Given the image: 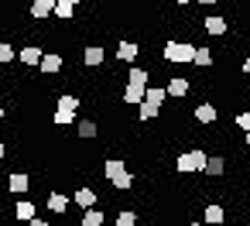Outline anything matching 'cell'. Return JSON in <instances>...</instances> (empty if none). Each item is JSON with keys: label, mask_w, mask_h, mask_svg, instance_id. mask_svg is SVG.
<instances>
[{"label": "cell", "mask_w": 250, "mask_h": 226, "mask_svg": "<svg viewBox=\"0 0 250 226\" xmlns=\"http://www.w3.org/2000/svg\"><path fill=\"white\" fill-rule=\"evenodd\" d=\"M38 216V209H35V202L31 199H21L18 205H14V219H21V223H31Z\"/></svg>", "instance_id": "obj_15"}, {"label": "cell", "mask_w": 250, "mask_h": 226, "mask_svg": "<svg viewBox=\"0 0 250 226\" xmlns=\"http://www.w3.org/2000/svg\"><path fill=\"white\" fill-rule=\"evenodd\" d=\"M199 4H216V0H199Z\"/></svg>", "instance_id": "obj_37"}, {"label": "cell", "mask_w": 250, "mask_h": 226, "mask_svg": "<svg viewBox=\"0 0 250 226\" xmlns=\"http://www.w3.org/2000/svg\"><path fill=\"white\" fill-rule=\"evenodd\" d=\"M188 89H192V82H188L185 76H171V79H168V96H171V100L188 96Z\"/></svg>", "instance_id": "obj_8"}, {"label": "cell", "mask_w": 250, "mask_h": 226, "mask_svg": "<svg viewBox=\"0 0 250 226\" xmlns=\"http://www.w3.org/2000/svg\"><path fill=\"white\" fill-rule=\"evenodd\" d=\"M72 4H79V0H72Z\"/></svg>", "instance_id": "obj_40"}, {"label": "cell", "mask_w": 250, "mask_h": 226, "mask_svg": "<svg viewBox=\"0 0 250 226\" xmlns=\"http://www.w3.org/2000/svg\"><path fill=\"white\" fill-rule=\"evenodd\" d=\"M236 127H240L243 134L250 130V110H243V113H236Z\"/></svg>", "instance_id": "obj_31"}, {"label": "cell", "mask_w": 250, "mask_h": 226, "mask_svg": "<svg viewBox=\"0 0 250 226\" xmlns=\"http://www.w3.org/2000/svg\"><path fill=\"white\" fill-rule=\"evenodd\" d=\"M206 161H209V154L206 151H182L178 158H175V171L178 175H192V171H206Z\"/></svg>", "instance_id": "obj_1"}, {"label": "cell", "mask_w": 250, "mask_h": 226, "mask_svg": "<svg viewBox=\"0 0 250 226\" xmlns=\"http://www.w3.org/2000/svg\"><path fill=\"white\" fill-rule=\"evenodd\" d=\"M103 219H106V216L93 205V209H83V219H79V223H83V226H103Z\"/></svg>", "instance_id": "obj_24"}, {"label": "cell", "mask_w": 250, "mask_h": 226, "mask_svg": "<svg viewBox=\"0 0 250 226\" xmlns=\"http://www.w3.org/2000/svg\"><path fill=\"white\" fill-rule=\"evenodd\" d=\"M110 185H113L117 192H127V188H134V175H130V171H120V175H117Z\"/></svg>", "instance_id": "obj_27"}, {"label": "cell", "mask_w": 250, "mask_h": 226, "mask_svg": "<svg viewBox=\"0 0 250 226\" xmlns=\"http://www.w3.org/2000/svg\"><path fill=\"white\" fill-rule=\"evenodd\" d=\"M18 59H21L24 65H31V69H35V65H42V59H45V52H42L38 45H28V48H21V52H18Z\"/></svg>", "instance_id": "obj_11"}, {"label": "cell", "mask_w": 250, "mask_h": 226, "mask_svg": "<svg viewBox=\"0 0 250 226\" xmlns=\"http://www.w3.org/2000/svg\"><path fill=\"white\" fill-rule=\"evenodd\" d=\"M144 93H147L144 86H134V82H127V89L120 93V100H124V103H130V106H141V103H144Z\"/></svg>", "instance_id": "obj_13"}, {"label": "cell", "mask_w": 250, "mask_h": 226, "mask_svg": "<svg viewBox=\"0 0 250 226\" xmlns=\"http://www.w3.org/2000/svg\"><path fill=\"white\" fill-rule=\"evenodd\" d=\"M226 171V161H223V154H209V161H206V175L209 178H219Z\"/></svg>", "instance_id": "obj_19"}, {"label": "cell", "mask_w": 250, "mask_h": 226, "mask_svg": "<svg viewBox=\"0 0 250 226\" xmlns=\"http://www.w3.org/2000/svg\"><path fill=\"white\" fill-rule=\"evenodd\" d=\"M69 195L65 192H48V212H55V216H65V209H69Z\"/></svg>", "instance_id": "obj_10"}, {"label": "cell", "mask_w": 250, "mask_h": 226, "mask_svg": "<svg viewBox=\"0 0 250 226\" xmlns=\"http://www.w3.org/2000/svg\"><path fill=\"white\" fill-rule=\"evenodd\" d=\"M144 100H147V103H158V106H161V103L168 100V86H147Z\"/></svg>", "instance_id": "obj_22"}, {"label": "cell", "mask_w": 250, "mask_h": 226, "mask_svg": "<svg viewBox=\"0 0 250 226\" xmlns=\"http://www.w3.org/2000/svg\"><path fill=\"white\" fill-rule=\"evenodd\" d=\"M28 188H31V178L24 171H11L7 175V192L11 195H28Z\"/></svg>", "instance_id": "obj_3"}, {"label": "cell", "mask_w": 250, "mask_h": 226, "mask_svg": "<svg viewBox=\"0 0 250 226\" xmlns=\"http://www.w3.org/2000/svg\"><path fill=\"white\" fill-rule=\"evenodd\" d=\"M38 72H42V76H59V72H62V55L45 52V59H42V65H38Z\"/></svg>", "instance_id": "obj_7"}, {"label": "cell", "mask_w": 250, "mask_h": 226, "mask_svg": "<svg viewBox=\"0 0 250 226\" xmlns=\"http://www.w3.org/2000/svg\"><path fill=\"white\" fill-rule=\"evenodd\" d=\"M76 134L83 141H93L96 137V120H76Z\"/></svg>", "instance_id": "obj_23"}, {"label": "cell", "mask_w": 250, "mask_h": 226, "mask_svg": "<svg viewBox=\"0 0 250 226\" xmlns=\"http://www.w3.org/2000/svg\"><path fill=\"white\" fill-rule=\"evenodd\" d=\"M72 14H76V4H72V0H59V4H55V18H59V21H72Z\"/></svg>", "instance_id": "obj_25"}, {"label": "cell", "mask_w": 250, "mask_h": 226, "mask_svg": "<svg viewBox=\"0 0 250 226\" xmlns=\"http://www.w3.org/2000/svg\"><path fill=\"white\" fill-rule=\"evenodd\" d=\"M59 106H62V110H79V100H76L72 93H62V96H59Z\"/></svg>", "instance_id": "obj_30"}, {"label": "cell", "mask_w": 250, "mask_h": 226, "mask_svg": "<svg viewBox=\"0 0 250 226\" xmlns=\"http://www.w3.org/2000/svg\"><path fill=\"white\" fill-rule=\"evenodd\" d=\"M103 59H106V52H103L100 45H86V48H83V62H86L89 69H96V65H103Z\"/></svg>", "instance_id": "obj_12"}, {"label": "cell", "mask_w": 250, "mask_h": 226, "mask_svg": "<svg viewBox=\"0 0 250 226\" xmlns=\"http://www.w3.org/2000/svg\"><path fill=\"white\" fill-rule=\"evenodd\" d=\"M137 55H141V48H137L134 41H120V45H117V59H120V62H134Z\"/></svg>", "instance_id": "obj_17"}, {"label": "cell", "mask_w": 250, "mask_h": 226, "mask_svg": "<svg viewBox=\"0 0 250 226\" xmlns=\"http://www.w3.org/2000/svg\"><path fill=\"white\" fill-rule=\"evenodd\" d=\"M171 4H175V7H185V4H192V0H171Z\"/></svg>", "instance_id": "obj_35"}, {"label": "cell", "mask_w": 250, "mask_h": 226, "mask_svg": "<svg viewBox=\"0 0 250 226\" xmlns=\"http://www.w3.org/2000/svg\"><path fill=\"white\" fill-rule=\"evenodd\" d=\"M202 223H209V226H219V223H226V209H223L219 202H209V205L202 209Z\"/></svg>", "instance_id": "obj_9"}, {"label": "cell", "mask_w": 250, "mask_h": 226, "mask_svg": "<svg viewBox=\"0 0 250 226\" xmlns=\"http://www.w3.org/2000/svg\"><path fill=\"white\" fill-rule=\"evenodd\" d=\"M165 62L192 65V62H195V45H188V41H168V48H165Z\"/></svg>", "instance_id": "obj_2"}, {"label": "cell", "mask_w": 250, "mask_h": 226, "mask_svg": "<svg viewBox=\"0 0 250 226\" xmlns=\"http://www.w3.org/2000/svg\"><path fill=\"white\" fill-rule=\"evenodd\" d=\"M120 171H127V161H124V158H106V161H103V175H106L110 182H113Z\"/></svg>", "instance_id": "obj_16"}, {"label": "cell", "mask_w": 250, "mask_h": 226, "mask_svg": "<svg viewBox=\"0 0 250 226\" xmlns=\"http://www.w3.org/2000/svg\"><path fill=\"white\" fill-rule=\"evenodd\" d=\"M185 226H202V223H185Z\"/></svg>", "instance_id": "obj_39"}, {"label": "cell", "mask_w": 250, "mask_h": 226, "mask_svg": "<svg viewBox=\"0 0 250 226\" xmlns=\"http://www.w3.org/2000/svg\"><path fill=\"white\" fill-rule=\"evenodd\" d=\"M4 158H7V144L0 141V168H4Z\"/></svg>", "instance_id": "obj_32"}, {"label": "cell", "mask_w": 250, "mask_h": 226, "mask_svg": "<svg viewBox=\"0 0 250 226\" xmlns=\"http://www.w3.org/2000/svg\"><path fill=\"white\" fill-rule=\"evenodd\" d=\"M127 82H134V86H144V89H147V86H151V72H147V69H130V72H127Z\"/></svg>", "instance_id": "obj_21"}, {"label": "cell", "mask_w": 250, "mask_h": 226, "mask_svg": "<svg viewBox=\"0 0 250 226\" xmlns=\"http://www.w3.org/2000/svg\"><path fill=\"white\" fill-rule=\"evenodd\" d=\"M52 123H55V127H72V123H76V110H62V106H55Z\"/></svg>", "instance_id": "obj_18"}, {"label": "cell", "mask_w": 250, "mask_h": 226, "mask_svg": "<svg viewBox=\"0 0 250 226\" xmlns=\"http://www.w3.org/2000/svg\"><path fill=\"white\" fill-rule=\"evenodd\" d=\"M195 120H199V123H216V120H219L216 103H199V106H195Z\"/></svg>", "instance_id": "obj_14"}, {"label": "cell", "mask_w": 250, "mask_h": 226, "mask_svg": "<svg viewBox=\"0 0 250 226\" xmlns=\"http://www.w3.org/2000/svg\"><path fill=\"white\" fill-rule=\"evenodd\" d=\"M212 62H216L212 48H195V65H199V69H209Z\"/></svg>", "instance_id": "obj_26"}, {"label": "cell", "mask_w": 250, "mask_h": 226, "mask_svg": "<svg viewBox=\"0 0 250 226\" xmlns=\"http://www.w3.org/2000/svg\"><path fill=\"white\" fill-rule=\"evenodd\" d=\"M243 144H247V147H250V130H247V134H243Z\"/></svg>", "instance_id": "obj_36"}, {"label": "cell", "mask_w": 250, "mask_h": 226, "mask_svg": "<svg viewBox=\"0 0 250 226\" xmlns=\"http://www.w3.org/2000/svg\"><path fill=\"white\" fill-rule=\"evenodd\" d=\"M202 31H206V35H212V38H219V35H226V31H229V24H226V18L209 14V18H202Z\"/></svg>", "instance_id": "obj_4"}, {"label": "cell", "mask_w": 250, "mask_h": 226, "mask_svg": "<svg viewBox=\"0 0 250 226\" xmlns=\"http://www.w3.org/2000/svg\"><path fill=\"white\" fill-rule=\"evenodd\" d=\"M137 117H141L144 123H147V120H158V117H161V106H158V103H147V100H144V103L137 106Z\"/></svg>", "instance_id": "obj_20"}, {"label": "cell", "mask_w": 250, "mask_h": 226, "mask_svg": "<svg viewBox=\"0 0 250 226\" xmlns=\"http://www.w3.org/2000/svg\"><path fill=\"white\" fill-rule=\"evenodd\" d=\"M55 4H59V0H31V18H35V21L52 18V14H55Z\"/></svg>", "instance_id": "obj_6"}, {"label": "cell", "mask_w": 250, "mask_h": 226, "mask_svg": "<svg viewBox=\"0 0 250 226\" xmlns=\"http://www.w3.org/2000/svg\"><path fill=\"white\" fill-rule=\"evenodd\" d=\"M240 69H243V76L250 79V59H243V65H240Z\"/></svg>", "instance_id": "obj_34"}, {"label": "cell", "mask_w": 250, "mask_h": 226, "mask_svg": "<svg viewBox=\"0 0 250 226\" xmlns=\"http://www.w3.org/2000/svg\"><path fill=\"white\" fill-rule=\"evenodd\" d=\"M96 199H100V195H96V188H93V185H79V188H76V195H72V202H76L79 209H93V205H96Z\"/></svg>", "instance_id": "obj_5"}, {"label": "cell", "mask_w": 250, "mask_h": 226, "mask_svg": "<svg viewBox=\"0 0 250 226\" xmlns=\"http://www.w3.org/2000/svg\"><path fill=\"white\" fill-rule=\"evenodd\" d=\"M14 59H18V52H14L7 41H0V65H11Z\"/></svg>", "instance_id": "obj_29"}, {"label": "cell", "mask_w": 250, "mask_h": 226, "mask_svg": "<svg viewBox=\"0 0 250 226\" xmlns=\"http://www.w3.org/2000/svg\"><path fill=\"white\" fill-rule=\"evenodd\" d=\"M0 123H4V106H0Z\"/></svg>", "instance_id": "obj_38"}, {"label": "cell", "mask_w": 250, "mask_h": 226, "mask_svg": "<svg viewBox=\"0 0 250 226\" xmlns=\"http://www.w3.org/2000/svg\"><path fill=\"white\" fill-rule=\"evenodd\" d=\"M117 226H137V212L134 209H120L117 212Z\"/></svg>", "instance_id": "obj_28"}, {"label": "cell", "mask_w": 250, "mask_h": 226, "mask_svg": "<svg viewBox=\"0 0 250 226\" xmlns=\"http://www.w3.org/2000/svg\"><path fill=\"white\" fill-rule=\"evenodd\" d=\"M28 226H48V219H42V216H35V219H31Z\"/></svg>", "instance_id": "obj_33"}]
</instances>
